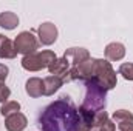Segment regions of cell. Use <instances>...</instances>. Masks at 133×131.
<instances>
[{"label": "cell", "mask_w": 133, "mask_h": 131, "mask_svg": "<svg viewBox=\"0 0 133 131\" xmlns=\"http://www.w3.org/2000/svg\"><path fill=\"white\" fill-rule=\"evenodd\" d=\"M37 123L42 131H91V123L65 94L40 111Z\"/></svg>", "instance_id": "1"}, {"label": "cell", "mask_w": 133, "mask_h": 131, "mask_svg": "<svg viewBox=\"0 0 133 131\" xmlns=\"http://www.w3.org/2000/svg\"><path fill=\"white\" fill-rule=\"evenodd\" d=\"M84 85H85V97H84L82 105L79 106V111L91 123V128H93V117H95V114H98L101 111H105L107 90H104L95 80H88Z\"/></svg>", "instance_id": "2"}, {"label": "cell", "mask_w": 133, "mask_h": 131, "mask_svg": "<svg viewBox=\"0 0 133 131\" xmlns=\"http://www.w3.org/2000/svg\"><path fill=\"white\" fill-rule=\"evenodd\" d=\"M96 83H99L101 86L107 91L113 90L118 83V74L116 71L113 69L111 63L108 60H104V59H98L96 60V69H95V76L93 79Z\"/></svg>", "instance_id": "3"}, {"label": "cell", "mask_w": 133, "mask_h": 131, "mask_svg": "<svg viewBox=\"0 0 133 131\" xmlns=\"http://www.w3.org/2000/svg\"><path fill=\"white\" fill-rule=\"evenodd\" d=\"M14 45H16L17 53H20L23 56H30V54H34L37 51L39 40L36 39V35L31 31H22V33L16 37Z\"/></svg>", "instance_id": "4"}, {"label": "cell", "mask_w": 133, "mask_h": 131, "mask_svg": "<svg viewBox=\"0 0 133 131\" xmlns=\"http://www.w3.org/2000/svg\"><path fill=\"white\" fill-rule=\"evenodd\" d=\"M57 28L54 23L51 22H43L39 28H37V37H39V42L45 46H50L53 45L56 40H57Z\"/></svg>", "instance_id": "5"}, {"label": "cell", "mask_w": 133, "mask_h": 131, "mask_svg": "<svg viewBox=\"0 0 133 131\" xmlns=\"http://www.w3.org/2000/svg\"><path fill=\"white\" fill-rule=\"evenodd\" d=\"M91 131H116V123L108 117L107 111H101L93 117Z\"/></svg>", "instance_id": "6"}, {"label": "cell", "mask_w": 133, "mask_h": 131, "mask_svg": "<svg viewBox=\"0 0 133 131\" xmlns=\"http://www.w3.org/2000/svg\"><path fill=\"white\" fill-rule=\"evenodd\" d=\"M26 125H28V119L20 111L5 117V128L8 131H23Z\"/></svg>", "instance_id": "7"}, {"label": "cell", "mask_w": 133, "mask_h": 131, "mask_svg": "<svg viewBox=\"0 0 133 131\" xmlns=\"http://www.w3.org/2000/svg\"><path fill=\"white\" fill-rule=\"evenodd\" d=\"M64 57L70 62V65H79L90 59V53L85 48H68L64 53Z\"/></svg>", "instance_id": "8"}, {"label": "cell", "mask_w": 133, "mask_h": 131, "mask_svg": "<svg viewBox=\"0 0 133 131\" xmlns=\"http://www.w3.org/2000/svg\"><path fill=\"white\" fill-rule=\"evenodd\" d=\"M125 56V46L119 42H111L105 46V57L107 60H111V62H118V60H122Z\"/></svg>", "instance_id": "9"}, {"label": "cell", "mask_w": 133, "mask_h": 131, "mask_svg": "<svg viewBox=\"0 0 133 131\" xmlns=\"http://www.w3.org/2000/svg\"><path fill=\"white\" fill-rule=\"evenodd\" d=\"M17 49L12 40H9L6 35L0 34V59H14L17 56Z\"/></svg>", "instance_id": "10"}, {"label": "cell", "mask_w": 133, "mask_h": 131, "mask_svg": "<svg viewBox=\"0 0 133 131\" xmlns=\"http://www.w3.org/2000/svg\"><path fill=\"white\" fill-rule=\"evenodd\" d=\"M25 91L30 97L37 99L43 96V80L39 77H31L25 83Z\"/></svg>", "instance_id": "11"}, {"label": "cell", "mask_w": 133, "mask_h": 131, "mask_svg": "<svg viewBox=\"0 0 133 131\" xmlns=\"http://www.w3.org/2000/svg\"><path fill=\"white\" fill-rule=\"evenodd\" d=\"M64 85V80L57 76H48L43 79V96H53L61 90Z\"/></svg>", "instance_id": "12"}, {"label": "cell", "mask_w": 133, "mask_h": 131, "mask_svg": "<svg viewBox=\"0 0 133 131\" xmlns=\"http://www.w3.org/2000/svg\"><path fill=\"white\" fill-rule=\"evenodd\" d=\"M70 62L66 60L65 57H61V59H56L51 65L48 66V71L51 76H57V77H64L66 72L70 71Z\"/></svg>", "instance_id": "13"}, {"label": "cell", "mask_w": 133, "mask_h": 131, "mask_svg": "<svg viewBox=\"0 0 133 131\" xmlns=\"http://www.w3.org/2000/svg\"><path fill=\"white\" fill-rule=\"evenodd\" d=\"M22 66H23L26 71H33V72L43 69V65H42V60H40L39 53H34V54H30V56H23V59H22Z\"/></svg>", "instance_id": "14"}, {"label": "cell", "mask_w": 133, "mask_h": 131, "mask_svg": "<svg viewBox=\"0 0 133 131\" xmlns=\"http://www.w3.org/2000/svg\"><path fill=\"white\" fill-rule=\"evenodd\" d=\"M17 25H19V17H17L14 12H11V11H3V12H0V26H2L3 30L11 31V30L17 28Z\"/></svg>", "instance_id": "15"}, {"label": "cell", "mask_w": 133, "mask_h": 131, "mask_svg": "<svg viewBox=\"0 0 133 131\" xmlns=\"http://www.w3.org/2000/svg\"><path fill=\"white\" fill-rule=\"evenodd\" d=\"M111 120L115 123H118V125H121V123H133V114L127 110H118V111L113 113Z\"/></svg>", "instance_id": "16"}, {"label": "cell", "mask_w": 133, "mask_h": 131, "mask_svg": "<svg viewBox=\"0 0 133 131\" xmlns=\"http://www.w3.org/2000/svg\"><path fill=\"white\" fill-rule=\"evenodd\" d=\"M19 111H20V103L16 102V100H8V102L3 103L2 108H0V114H2L3 117H8V116H11V114H14V113H19Z\"/></svg>", "instance_id": "17"}, {"label": "cell", "mask_w": 133, "mask_h": 131, "mask_svg": "<svg viewBox=\"0 0 133 131\" xmlns=\"http://www.w3.org/2000/svg\"><path fill=\"white\" fill-rule=\"evenodd\" d=\"M39 56H40V60H42V65L43 68H48V66L51 65L57 57H56V54L53 53V51H50V49H45V51H40L39 53Z\"/></svg>", "instance_id": "18"}, {"label": "cell", "mask_w": 133, "mask_h": 131, "mask_svg": "<svg viewBox=\"0 0 133 131\" xmlns=\"http://www.w3.org/2000/svg\"><path fill=\"white\" fill-rule=\"evenodd\" d=\"M118 72L125 80H133V63H122V65L119 66Z\"/></svg>", "instance_id": "19"}, {"label": "cell", "mask_w": 133, "mask_h": 131, "mask_svg": "<svg viewBox=\"0 0 133 131\" xmlns=\"http://www.w3.org/2000/svg\"><path fill=\"white\" fill-rule=\"evenodd\" d=\"M9 96H11V90L5 83H0V103H6Z\"/></svg>", "instance_id": "20"}, {"label": "cell", "mask_w": 133, "mask_h": 131, "mask_svg": "<svg viewBox=\"0 0 133 131\" xmlns=\"http://www.w3.org/2000/svg\"><path fill=\"white\" fill-rule=\"evenodd\" d=\"M8 72H9V68L3 63H0V83H5L6 77H8Z\"/></svg>", "instance_id": "21"}, {"label": "cell", "mask_w": 133, "mask_h": 131, "mask_svg": "<svg viewBox=\"0 0 133 131\" xmlns=\"http://www.w3.org/2000/svg\"><path fill=\"white\" fill-rule=\"evenodd\" d=\"M118 127H119V131H133V123H121Z\"/></svg>", "instance_id": "22"}]
</instances>
